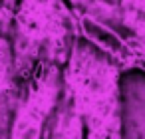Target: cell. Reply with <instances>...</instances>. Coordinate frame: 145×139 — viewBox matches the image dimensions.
Here are the masks:
<instances>
[{"mask_svg": "<svg viewBox=\"0 0 145 139\" xmlns=\"http://www.w3.org/2000/svg\"><path fill=\"white\" fill-rule=\"evenodd\" d=\"M50 103H52V89H48V84L32 89L30 97L22 103L18 111L12 139H40L42 123Z\"/></svg>", "mask_w": 145, "mask_h": 139, "instance_id": "cell-1", "label": "cell"}, {"mask_svg": "<svg viewBox=\"0 0 145 139\" xmlns=\"http://www.w3.org/2000/svg\"><path fill=\"white\" fill-rule=\"evenodd\" d=\"M58 139H82V119H80V111H72L68 115H64L60 129H58Z\"/></svg>", "mask_w": 145, "mask_h": 139, "instance_id": "cell-2", "label": "cell"}]
</instances>
